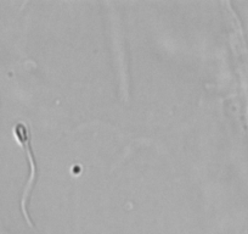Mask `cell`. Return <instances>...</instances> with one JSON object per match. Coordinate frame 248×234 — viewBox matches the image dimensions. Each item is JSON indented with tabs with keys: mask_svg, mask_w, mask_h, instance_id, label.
Segmentation results:
<instances>
[{
	"mask_svg": "<svg viewBox=\"0 0 248 234\" xmlns=\"http://www.w3.org/2000/svg\"><path fill=\"white\" fill-rule=\"evenodd\" d=\"M14 135H15L16 140L20 143L22 149L25 150L26 156H27L28 162H30V177H28L27 183H26L25 190L22 193V198H21V211H22L23 217H25L26 222L30 227H34L32 218H31L30 214H28V202H30L31 193H32L33 188H34L35 183L38 180V168L37 164H35L34 154H33L32 147H31V132L28 126H26L23 122H18L14 126Z\"/></svg>",
	"mask_w": 248,
	"mask_h": 234,
	"instance_id": "6da1fadb",
	"label": "cell"
}]
</instances>
